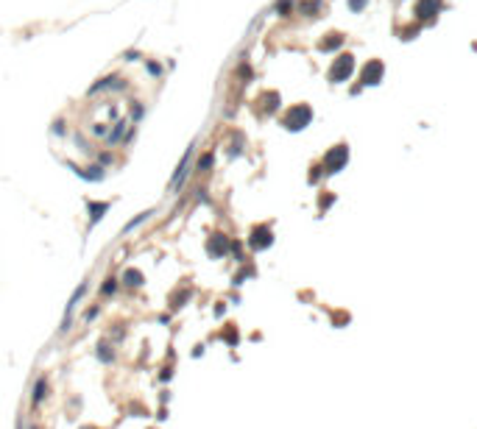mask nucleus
I'll return each mask as SVG.
<instances>
[{"label":"nucleus","instance_id":"nucleus-1","mask_svg":"<svg viewBox=\"0 0 477 429\" xmlns=\"http://www.w3.org/2000/svg\"><path fill=\"white\" fill-rule=\"evenodd\" d=\"M310 120H312V109L307 103H299V106H290V112L282 117V126L290 131H302L310 126Z\"/></svg>","mask_w":477,"mask_h":429},{"label":"nucleus","instance_id":"nucleus-2","mask_svg":"<svg viewBox=\"0 0 477 429\" xmlns=\"http://www.w3.org/2000/svg\"><path fill=\"white\" fill-rule=\"evenodd\" d=\"M355 73V59L349 56V53H340L338 59H335V64L330 67V81L332 84H340V81H349V76Z\"/></svg>","mask_w":477,"mask_h":429},{"label":"nucleus","instance_id":"nucleus-3","mask_svg":"<svg viewBox=\"0 0 477 429\" xmlns=\"http://www.w3.org/2000/svg\"><path fill=\"white\" fill-rule=\"evenodd\" d=\"M193 148H196V145H190L187 151H184L182 162H179L173 179H170V184H168V192H170V195H176V192L184 187V179H187V173H190V162H193Z\"/></svg>","mask_w":477,"mask_h":429},{"label":"nucleus","instance_id":"nucleus-4","mask_svg":"<svg viewBox=\"0 0 477 429\" xmlns=\"http://www.w3.org/2000/svg\"><path fill=\"white\" fill-rule=\"evenodd\" d=\"M349 162V148L346 145H338V148H332L330 154L324 156V170L327 173H338L343 170Z\"/></svg>","mask_w":477,"mask_h":429},{"label":"nucleus","instance_id":"nucleus-5","mask_svg":"<svg viewBox=\"0 0 477 429\" xmlns=\"http://www.w3.org/2000/svg\"><path fill=\"white\" fill-rule=\"evenodd\" d=\"M274 245V232L268 226H254L252 234H249V248L252 251H265Z\"/></svg>","mask_w":477,"mask_h":429},{"label":"nucleus","instance_id":"nucleus-6","mask_svg":"<svg viewBox=\"0 0 477 429\" xmlns=\"http://www.w3.org/2000/svg\"><path fill=\"white\" fill-rule=\"evenodd\" d=\"M84 293H87V282L84 284H78L76 287V293H73V298L67 301V309H64V318H61V326H59V332L64 335L70 326H73V312L78 309V304H81V298H84Z\"/></svg>","mask_w":477,"mask_h":429},{"label":"nucleus","instance_id":"nucleus-7","mask_svg":"<svg viewBox=\"0 0 477 429\" xmlns=\"http://www.w3.org/2000/svg\"><path fill=\"white\" fill-rule=\"evenodd\" d=\"M229 248H232V245H229V237H226V234H212V237L207 240V254L212 259L226 257V254H229Z\"/></svg>","mask_w":477,"mask_h":429},{"label":"nucleus","instance_id":"nucleus-8","mask_svg":"<svg viewBox=\"0 0 477 429\" xmlns=\"http://www.w3.org/2000/svg\"><path fill=\"white\" fill-rule=\"evenodd\" d=\"M382 73H385V67H382V61H368L363 70V84H380L382 81Z\"/></svg>","mask_w":477,"mask_h":429},{"label":"nucleus","instance_id":"nucleus-9","mask_svg":"<svg viewBox=\"0 0 477 429\" xmlns=\"http://www.w3.org/2000/svg\"><path fill=\"white\" fill-rule=\"evenodd\" d=\"M109 201H89L87 204V209H89V226H95V223H101L104 220V214L109 212Z\"/></svg>","mask_w":477,"mask_h":429},{"label":"nucleus","instance_id":"nucleus-10","mask_svg":"<svg viewBox=\"0 0 477 429\" xmlns=\"http://www.w3.org/2000/svg\"><path fill=\"white\" fill-rule=\"evenodd\" d=\"M70 167H73V170H76L78 176H81V179L104 181V176H106V173H104V167H101V164H89V167H76V164H70Z\"/></svg>","mask_w":477,"mask_h":429},{"label":"nucleus","instance_id":"nucleus-11","mask_svg":"<svg viewBox=\"0 0 477 429\" xmlns=\"http://www.w3.org/2000/svg\"><path fill=\"white\" fill-rule=\"evenodd\" d=\"M438 9H441V0H419L416 14H419L421 20H427V17H433Z\"/></svg>","mask_w":477,"mask_h":429},{"label":"nucleus","instance_id":"nucleus-12","mask_svg":"<svg viewBox=\"0 0 477 429\" xmlns=\"http://www.w3.org/2000/svg\"><path fill=\"white\" fill-rule=\"evenodd\" d=\"M120 282L126 284V287H142L145 276H142V270H137V268H126V273H123Z\"/></svg>","mask_w":477,"mask_h":429},{"label":"nucleus","instance_id":"nucleus-13","mask_svg":"<svg viewBox=\"0 0 477 429\" xmlns=\"http://www.w3.org/2000/svg\"><path fill=\"white\" fill-rule=\"evenodd\" d=\"M45 396H48V379L39 376V379H36V385H34V393H31V404H34V407H39Z\"/></svg>","mask_w":477,"mask_h":429},{"label":"nucleus","instance_id":"nucleus-14","mask_svg":"<svg viewBox=\"0 0 477 429\" xmlns=\"http://www.w3.org/2000/svg\"><path fill=\"white\" fill-rule=\"evenodd\" d=\"M151 214H154V209H148V212H142V214H137V217H131L129 223L123 226V234H129V232H134V229H137V226H140V223H145V220H148V217H151Z\"/></svg>","mask_w":477,"mask_h":429},{"label":"nucleus","instance_id":"nucleus-15","mask_svg":"<svg viewBox=\"0 0 477 429\" xmlns=\"http://www.w3.org/2000/svg\"><path fill=\"white\" fill-rule=\"evenodd\" d=\"M106 86H123V81H117L114 76H106V78H101L95 86H89V92L95 95V92H101V89H106Z\"/></svg>","mask_w":477,"mask_h":429},{"label":"nucleus","instance_id":"nucleus-16","mask_svg":"<svg viewBox=\"0 0 477 429\" xmlns=\"http://www.w3.org/2000/svg\"><path fill=\"white\" fill-rule=\"evenodd\" d=\"M98 360H101V362H106V365H109V362H112L114 360V351H112V346H109V343H106V340H104V343H98Z\"/></svg>","mask_w":477,"mask_h":429},{"label":"nucleus","instance_id":"nucleus-17","mask_svg":"<svg viewBox=\"0 0 477 429\" xmlns=\"http://www.w3.org/2000/svg\"><path fill=\"white\" fill-rule=\"evenodd\" d=\"M123 131H126V120H117V123H114V131H109V134H106V142H109V145L120 142Z\"/></svg>","mask_w":477,"mask_h":429},{"label":"nucleus","instance_id":"nucleus-18","mask_svg":"<svg viewBox=\"0 0 477 429\" xmlns=\"http://www.w3.org/2000/svg\"><path fill=\"white\" fill-rule=\"evenodd\" d=\"M340 45H343V36L332 34L330 39H324V42H321V51H335V48H340Z\"/></svg>","mask_w":477,"mask_h":429},{"label":"nucleus","instance_id":"nucleus-19","mask_svg":"<svg viewBox=\"0 0 477 429\" xmlns=\"http://www.w3.org/2000/svg\"><path fill=\"white\" fill-rule=\"evenodd\" d=\"M117 284H120V279L109 276V279H106V284L101 287V293H104V295H109V293H114V290H117Z\"/></svg>","mask_w":477,"mask_h":429},{"label":"nucleus","instance_id":"nucleus-20","mask_svg":"<svg viewBox=\"0 0 477 429\" xmlns=\"http://www.w3.org/2000/svg\"><path fill=\"white\" fill-rule=\"evenodd\" d=\"M212 162H215V156H212V154H204V156L198 159V170H204V173H207L209 167H212Z\"/></svg>","mask_w":477,"mask_h":429},{"label":"nucleus","instance_id":"nucleus-21","mask_svg":"<svg viewBox=\"0 0 477 429\" xmlns=\"http://www.w3.org/2000/svg\"><path fill=\"white\" fill-rule=\"evenodd\" d=\"M290 6H293V0H279V3H277V11L285 17L287 11H290Z\"/></svg>","mask_w":477,"mask_h":429},{"label":"nucleus","instance_id":"nucleus-22","mask_svg":"<svg viewBox=\"0 0 477 429\" xmlns=\"http://www.w3.org/2000/svg\"><path fill=\"white\" fill-rule=\"evenodd\" d=\"M226 343H229V346H237V329H232V326H229V329H226Z\"/></svg>","mask_w":477,"mask_h":429},{"label":"nucleus","instance_id":"nucleus-23","mask_svg":"<svg viewBox=\"0 0 477 429\" xmlns=\"http://www.w3.org/2000/svg\"><path fill=\"white\" fill-rule=\"evenodd\" d=\"M148 73H151V76H159V73H162V67H159L156 61H148Z\"/></svg>","mask_w":477,"mask_h":429},{"label":"nucleus","instance_id":"nucleus-24","mask_svg":"<svg viewBox=\"0 0 477 429\" xmlns=\"http://www.w3.org/2000/svg\"><path fill=\"white\" fill-rule=\"evenodd\" d=\"M365 3H368V0H349V6H352L355 11H360V9L365 6Z\"/></svg>","mask_w":477,"mask_h":429},{"label":"nucleus","instance_id":"nucleus-25","mask_svg":"<svg viewBox=\"0 0 477 429\" xmlns=\"http://www.w3.org/2000/svg\"><path fill=\"white\" fill-rule=\"evenodd\" d=\"M98 312H101V309H98V307L87 309V312H84V321H92V318H98Z\"/></svg>","mask_w":477,"mask_h":429},{"label":"nucleus","instance_id":"nucleus-26","mask_svg":"<svg viewBox=\"0 0 477 429\" xmlns=\"http://www.w3.org/2000/svg\"><path fill=\"white\" fill-rule=\"evenodd\" d=\"M84 429H95V427H84Z\"/></svg>","mask_w":477,"mask_h":429},{"label":"nucleus","instance_id":"nucleus-27","mask_svg":"<svg viewBox=\"0 0 477 429\" xmlns=\"http://www.w3.org/2000/svg\"><path fill=\"white\" fill-rule=\"evenodd\" d=\"M31 429H36V427H31Z\"/></svg>","mask_w":477,"mask_h":429}]
</instances>
